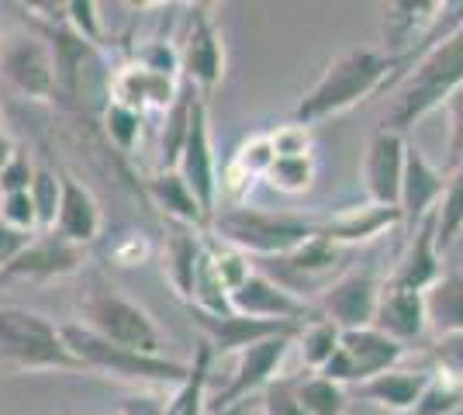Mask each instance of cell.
Listing matches in <instances>:
<instances>
[{
  "label": "cell",
  "instance_id": "1",
  "mask_svg": "<svg viewBox=\"0 0 463 415\" xmlns=\"http://www.w3.org/2000/svg\"><path fill=\"white\" fill-rule=\"evenodd\" d=\"M405 77V62L377 52V49H349L339 60L326 66V73L315 80L305 98L294 108V121L298 125H318L335 115H343L349 108L364 104L373 94L391 90L398 80Z\"/></svg>",
  "mask_w": 463,
  "mask_h": 415
},
{
  "label": "cell",
  "instance_id": "2",
  "mask_svg": "<svg viewBox=\"0 0 463 415\" xmlns=\"http://www.w3.org/2000/svg\"><path fill=\"white\" fill-rule=\"evenodd\" d=\"M460 87H463V24L457 32H449L446 39L436 42V45H429L422 56L415 60V66L402 80L394 100L387 104L381 128L405 136L408 128L419 125L429 111L443 108Z\"/></svg>",
  "mask_w": 463,
  "mask_h": 415
},
{
  "label": "cell",
  "instance_id": "3",
  "mask_svg": "<svg viewBox=\"0 0 463 415\" xmlns=\"http://www.w3.org/2000/svg\"><path fill=\"white\" fill-rule=\"evenodd\" d=\"M77 308H80V325L90 329L94 336L108 339L115 346H125V350H136V354H149V356H166L163 346H166V336L142 305H136L132 297H125L115 284H108L104 274H90L83 277L77 291Z\"/></svg>",
  "mask_w": 463,
  "mask_h": 415
},
{
  "label": "cell",
  "instance_id": "4",
  "mask_svg": "<svg viewBox=\"0 0 463 415\" xmlns=\"http://www.w3.org/2000/svg\"><path fill=\"white\" fill-rule=\"evenodd\" d=\"M0 371L7 374H28V371L80 374L83 367L66 350L59 325L21 305H0Z\"/></svg>",
  "mask_w": 463,
  "mask_h": 415
},
{
  "label": "cell",
  "instance_id": "5",
  "mask_svg": "<svg viewBox=\"0 0 463 415\" xmlns=\"http://www.w3.org/2000/svg\"><path fill=\"white\" fill-rule=\"evenodd\" d=\"M66 350L77 356V363L83 367V374H108L121 377V381H136V384H166L176 388L187 371H191V360H170V356H149L136 354V350H125L115 346L108 339L94 336L90 329H83L80 322H66L59 325Z\"/></svg>",
  "mask_w": 463,
  "mask_h": 415
},
{
  "label": "cell",
  "instance_id": "6",
  "mask_svg": "<svg viewBox=\"0 0 463 415\" xmlns=\"http://www.w3.org/2000/svg\"><path fill=\"white\" fill-rule=\"evenodd\" d=\"M212 229L214 239L242 250L246 257H290L308 239H315L318 222L235 204V208H225V212H214Z\"/></svg>",
  "mask_w": 463,
  "mask_h": 415
},
{
  "label": "cell",
  "instance_id": "7",
  "mask_svg": "<svg viewBox=\"0 0 463 415\" xmlns=\"http://www.w3.org/2000/svg\"><path fill=\"white\" fill-rule=\"evenodd\" d=\"M0 87L39 104L56 98V56L45 35L35 28L0 35Z\"/></svg>",
  "mask_w": 463,
  "mask_h": 415
},
{
  "label": "cell",
  "instance_id": "8",
  "mask_svg": "<svg viewBox=\"0 0 463 415\" xmlns=\"http://www.w3.org/2000/svg\"><path fill=\"white\" fill-rule=\"evenodd\" d=\"M298 333H301V329H298ZM298 333H280V336L260 339V343H252L246 350H239L229 384L208 401V412L229 415L232 409H239V405L250 401L252 395H263V388L280 377V367H284V360H288Z\"/></svg>",
  "mask_w": 463,
  "mask_h": 415
},
{
  "label": "cell",
  "instance_id": "9",
  "mask_svg": "<svg viewBox=\"0 0 463 415\" xmlns=\"http://www.w3.org/2000/svg\"><path fill=\"white\" fill-rule=\"evenodd\" d=\"M405 356V346L398 339L384 336L381 329H349L339 339V350L332 354L326 367L318 371L322 377L335 384H364L370 377L384 374L391 367H398Z\"/></svg>",
  "mask_w": 463,
  "mask_h": 415
},
{
  "label": "cell",
  "instance_id": "10",
  "mask_svg": "<svg viewBox=\"0 0 463 415\" xmlns=\"http://www.w3.org/2000/svg\"><path fill=\"white\" fill-rule=\"evenodd\" d=\"M176 174L187 180L194 198L201 201V208L214 215L218 204V159L212 146V121H208V98L201 90H194L191 100V121H187V136L176 156Z\"/></svg>",
  "mask_w": 463,
  "mask_h": 415
},
{
  "label": "cell",
  "instance_id": "11",
  "mask_svg": "<svg viewBox=\"0 0 463 415\" xmlns=\"http://www.w3.org/2000/svg\"><path fill=\"white\" fill-rule=\"evenodd\" d=\"M176 56H180L184 80L194 90H201L204 98L222 83V77H225V42H222V28L212 18L208 4H197L191 11V24H187V35L180 42Z\"/></svg>",
  "mask_w": 463,
  "mask_h": 415
},
{
  "label": "cell",
  "instance_id": "12",
  "mask_svg": "<svg viewBox=\"0 0 463 415\" xmlns=\"http://www.w3.org/2000/svg\"><path fill=\"white\" fill-rule=\"evenodd\" d=\"M87 246H77L70 239H62L59 232H35L24 242L18 257L7 267H0V280H59V277H73L87 270Z\"/></svg>",
  "mask_w": 463,
  "mask_h": 415
},
{
  "label": "cell",
  "instance_id": "13",
  "mask_svg": "<svg viewBox=\"0 0 463 415\" xmlns=\"http://www.w3.org/2000/svg\"><path fill=\"white\" fill-rule=\"evenodd\" d=\"M229 308L235 316L263 318V322H288V325H308L315 318H322L318 308H311L301 295H294L280 280L256 274V270L229 295Z\"/></svg>",
  "mask_w": 463,
  "mask_h": 415
},
{
  "label": "cell",
  "instance_id": "14",
  "mask_svg": "<svg viewBox=\"0 0 463 415\" xmlns=\"http://www.w3.org/2000/svg\"><path fill=\"white\" fill-rule=\"evenodd\" d=\"M381 288H384V280H377L373 270H349L326 288L318 316L328 318L339 333L367 329V325H373V316H377Z\"/></svg>",
  "mask_w": 463,
  "mask_h": 415
},
{
  "label": "cell",
  "instance_id": "15",
  "mask_svg": "<svg viewBox=\"0 0 463 415\" xmlns=\"http://www.w3.org/2000/svg\"><path fill=\"white\" fill-rule=\"evenodd\" d=\"M405 136L387 132V128H377L370 136L367 156H364V184H367L370 204L398 208V201H402V174H405Z\"/></svg>",
  "mask_w": 463,
  "mask_h": 415
},
{
  "label": "cell",
  "instance_id": "16",
  "mask_svg": "<svg viewBox=\"0 0 463 415\" xmlns=\"http://www.w3.org/2000/svg\"><path fill=\"white\" fill-rule=\"evenodd\" d=\"M443 274V253L436 242V212L425 215L411 232H408L405 253L398 257L387 284L408 288V291H429Z\"/></svg>",
  "mask_w": 463,
  "mask_h": 415
},
{
  "label": "cell",
  "instance_id": "17",
  "mask_svg": "<svg viewBox=\"0 0 463 415\" xmlns=\"http://www.w3.org/2000/svg\"><path fill=\"white\" fill-rule=\"evenodd\" d=\"M446 174L429 163L419 146H405V174H402V201H398V212H402V225L408 232L422 222L425 215L436 212V204L443 198Z\"/></svg>",
  "mask_w": 463,
  "mask_h": 415
},
{
  "label": "cell",
  "instance_id": "18",
  "mask_svg": "<svg viewBox=\"0 0 463 415\" xmlns=\"http://www.w3.org/2000/svg\"><path fill=\"white\" fill-rule=\"evenodd\" d=\"M191 318L201 325L204 343L212 346L214 354H239V350H246V346L260 343V339L301 329V325H288V322H263V318H246L235 316V312L212 316V312H201V308H191Z\"/></svg>",
  "mask_w": 463,
  "mask_h": 415
},
{
  "label": "cell",
  "instance_id": "19",
  "mask_svg": "<svg viewBox=\"0 0 463 415\" xmlns=\"http://www.w3.org/2000/svg\"><path fill=\"white\" fill-rule=\"evenodd\" d=\"M59 180H62V201H59V215L52 232L77 242V246H90L100 236V225H104L94 191L87 184H80L73 174H59Z\"/></svg>",
  "mask_w": 463,
  "mask_h": 415
},
{
  "label": "cell",
  "instance_id": "20",
  "mask_svg": "<svg viewBox=\"0 0 463 415\" xmlns=\"http://www.w3.org/2000/svg\"><path fill=\"white\" fill-rule=\"evenodd\" d=\"M373 329H381L384 336L398 339L402 346L415 343L425 329V297L422 291H408V288H394L387 284L381 288V301H377V316H373Z\"/></svg>",
  "mask_w": 463,
  "mask_h": 415
},
{
  "label": "cell",
  "instance_id": "21",
  "mask_svg": "<svg viewBox=\"0 0 463 415\" xmlns=\"http://www.w3.org/2000/svg\"><path fill=\"white\" fill-rule=\"evenodd\" d=\"M180 87H176V77H163V73H153L146 66H128L115 73L111 80V100L121 104V108H132V111H170V104L176 100Z\"/></svg>",
  "mask_w": 463,
  "mask_h": 415
},
{
  "label": "cell",
  "instance_id": "22",
  "mask_svg": "<svg viewBox=\"0 0 463 415\" xmlns=\"http://www.w3.org/2000/svg\"><path fill=\"white\" fill-rule=\"evenodd\" d=\"M429 377H432V371H422V367H419V371H415V367H391L384 374L356 384V391H360L364 401L381 405L384 412L402 415L415 409V401H419V395L425 391Z\"/></svg>",
  "mask_w": 463,
  "mask_h": 415
},
{
  "label": "cell",
  "instance_id": "23",
  "mask_svg": "<svg viewBox=\"0 0 463 415\" xmlns=\"http://www.w3.org/2000/svg\"><path fill=\"white\" fill-rule=\"evenodd\" d=\"M146 194H149L156 208L166 215V222L191 225V229H208V225H212V215L201 208V201L194 198L187 180L180 177L176 170H159L156 177L146 180Z\"/></svg>",
  "mask_w": 463,
  "mask_h": 415
},
{
  "label": "cell",
  "instance_id": "24",
  "mask_svg": "<svg viewBox=\"0 0 463 415\" xmlns=\"http://www.w3.org/2000/svg\"><path fill=\"white\" fill-rule=\"evenodd\" d=\"M402 225V212L398 208H381V204H367V208H349L335 222L318 225V236H326L332 246H356V242H370V239L384 236L387 229Z\"/></svg>",
  "mask_w": 463,
  "mask_h": 415
},
{
  "label": "cell",
  "instance_id": "25",
  "mask_svg": "<svg viewBox=\"0 0 463 415\" xmlns=\"http://www.w3.org/2000/svg\"><path fill=\"white\" fill-rule=\"evenodd\" d=\"M422 297L425 325L436 336H463V270H443Z\"/></svg>",
  "mask_w": 463,
  "mask_h": 415
},
{
  "label": "cell",
  "instance_id": "26",
  "mask_svg": "<svg viewBox=\"0 0 463 415\" xmlns=\"http://www.w3.org/2000/svg\"><path fill=\"white\" fill-rule=\"evenodd\" d=\"M204 257V239H201V229H191V225H176L170 222V236H166V277L174 284V291L184 301H191L194 291V277H197V263Z\"/></svg>",
  "mask_w": 463,
  "mask_h": 415
},
{
  "label": "cell",
  "instance_id": "27",
  "mask_svg": "<svg viewBox=\"0 0 463 415\" xmlns=\"http://www.w3.org/2000/svg\"><path fill=\"white\" fill-rule=\"evenodd\" d=\"M214 350L208 343H197L187 377L174 388L170 401L159 415H208V377H212Z\"/></svg>",
  "mask_w": 463,
  "mask_h": 415
},
{
  "label": "cell",
  "instance_id": "28",
  "mask_svg": "<svg viewBox=\"0 0 463 415\" xmlns=\"http://www.w3.org/2000/svg\"><path fill=\"white\" fill-rule=\"evenodd\" d=\"M294 395L305 415H346L349 409L346 388L322 374H301L294 384Z\"/></svg>",
  "mask_w": 463,
  "mask_h": 415
},
{
  "label": "cell",
  "instance_id": "29",
  "mask_svg": "<svg viewBox=\"0 0 463 415\" xmlns=\"http://www.w3.org/2000/svg\"><path fill=\"white\" fill-rule=\"evenodd\" d=\"M463 236V163L446 174L443 198L436 204V242L439 253H446Z\"/></svg>",
  "mask_w": 463,
  "mask_h": 415
},
{
  "label": "cell",
  "instance_id": "30",
  "mask_svg": "<svg viewBox=\"0 0 463 415\" xmlns=\"http://www.w3.org/2000/svg\"><path fill=\"white\" fill-rule=\"evenodd\" d=\"M339 339H343V333H339L328 318H315V322H308V325H301V333H298V339H294V346L301 350L305 367H308L311 374H318L328 360H332V354L339 350Z\"/></svg>",
  "mask_w": 463,
  "mask_h": 415
},
{
  "label": "cell",
  "instance_id": "31",
  "mask_svg": "<svg viewBox=\"0 0 463 415\" xmlns=\"http://www.w3.org/2000/svg\"><path fill=\"white\" fill-rule=\"evenodd\" d=\"M315 174H318L315 156H277L263 180H270V187L284 194H305L315 184Z\"/></svg>",
  "mask_w": 463,
  "mask_h": 415
},
{
  "label": "cell",
  "instance_id": "32",
  "mask_svg": "<svg viewBox=\"0 0 463 415\" xmlns=\"http://www.w3.org/2000/svg\"><path fill=\"white\" fill-rule=\"evenodd\" d=\"M457 405H463V384L453 381L449 374H443V371H432L411 415H449Z\"/></svg>",
  "mask_w": 463,
  "mask_h": 415
},
{
  "label": "cell",
  "instance_id": "33",
  "mask_svg": "<svg viewBox=\"0 0 463 415\" xmlns=\"http://www.w3.org/2000/svg\"><path fill=\"white\" fill-rule=\"evenodd\" d=\"M28 198L35 208V222H39V232H52L59 215V201H62V180L52 170H35V180L28 187Z\"/></svg>",
  "mask_w": 463,
  "mask_h": 415
},
{
  "label": "cell",
  "instance_id": "34",
  "mask_svg": "<svg viewBox=\"0 0 463 415\" xmlns=\"http://www.w3.org/2000/svg\"><path fill=\"white\" fill-rule=\"evenodd\" d=\"M204 242H208V257H212L214 274H218V280L225 284V291L232 295V291L252 274L250 257H246L242 250L229 246V242H222V239H204Z\"/></svg>",
  "mask_w": 463,
  "mask_h": 415
},
{
  "label": "cell",
  "instance_id": "35",
  "mask_svg": "<svg viewBox=\"0 0 463 415\" xmlns=\"http://www.w3.org/2000/svg\"><path fill=\"white\" fill-rule=\"evenodd\" d=\"M273 159H277V153H273L270 136H250L235 153H232V159L225 166H232L235 174H242L246 180H260V177H267Z\"/></svg>",
  "mask_w": 463,
  "mask_h": 415
},
{
  "label": "cell",
  "instance_id": "36",
  "mask_svg": "<svg viewBox=\"0 0 463 415\" xmlns=\"http://www.w3.org/2000/svg\"><path fill=\"white\" fill-rule=\"evenodd\" d=\"M104 132L115 142L121 153H132L136 149L138 136H142V115L132 108H121L115 100L104 104Z\"/></svg>",
  "mask_w": 463,
  "mask_h": 415
},
{
  "label": "cell",
  "instance_id": "37",
  "mask_svg": "<svg viewBox=\"0 0 463 415\" xmlns=\"http://www.w3.org/2000/svg\"><path fill=\"white\" fill-rule=\"evenodd\" d=\"M62 24L77 35V39H83L87 45H100L104 42V32H100V7H97L94 0H70V4H62Z\"/></svg>",
  "mask_w": 463,
  "mask_h": 415
},
{
  "label": "cell",
  "instance_id": "38",
  "mask_svg": "<svg viewBox=\"0 0 463 415\" xmlns=\"http://www.w3.org/2000/svg\"><path fill=\"white\" fill-rule=\"evenodd\" d=\"M446 108V170L463 163V87L443 104Z\"/></svg>",
  "mask_w": 463,
  "mask_h": 415
},
{
  "label": "cell",
  "instance_id": "39",
  "mask_svg": "<svg viewBox=\"0 0 463 415\" xmlns=\"http://www.w3.org/2000/svg\"><path fill=\"white\" fill-rule=\"evenodd\" d=\"M0 222L11 225L14 232H24V236H35V232H39V222H35V208H32L28 191H21V194H4V198H0Z\"/></svg>",
  "mask_w": 463,
  "mask_h": 415
},
{
  "label": "cell",
  "instance_id": "40",
  "mask_svg": "<svg viewBox=\"0 0 463 415\" xmlns=\"http://www.w3.org/2000/svg\"><path fill=\"white\" fill-rule=\"evenodd\" d=\"M270 142L277 156H315V153H311V149H315L311 128L308 125H298V121L280 125L277 132H270Z\"/></svg>",
  "mask_w": 463,
  "mask_h": 415
},
{
  "label": "cell",
  "instance_id": "41",
  "mask_svg": "<svg viewBox=\"0 0 463 415\" xmlns=\"http://www.w3.org/2000/svg\"><path fill=\"white\" fill-rule=\"evenodd\" d=\"M298 377H277L263 388V415H305L294 395Z\"/></svg>",
  "mask_w": 463,
  "mask_h": 415
},
{
  "label": "cell",
  "instance_id": "42",
  "mask_svg": "<svg viewBox=\"0 0 463 415\" xmlns=\"http://www.w3.org/2000/svg\"><path fill=\"white\" fill-rule=\"evenodd\" d=\"M32 180H35V166L28 163L24 153H14L11 163L4 166V174H0V198H4V194H21V191H28Z\"/></svg>",
  "mask_w": 463,
  "mask_h": 415
},
{
  "label": "cell",
  "instance_id": "43",
  "mask_svg": "<svg viewBox=\"0 0 463 415\" xmlns=\"http://www.w3.org/2000/svg\"><path fill=\"white\" fill-rule=\"evenodd\" d=\"M432 356H436V371H443V374H449L453 381L463 384V336L436 339Z\"/></svg>",
  "mask_w": 463,
  "mask_h": 415
},
{
  "label": "cell",
  "instance_id": "44",
  "mask_svg": "<svg viewBox=\"0 0 463 415\" xmlns=\"http://www.w3.org/2000/svg\"><path fill=\"white\" fill-rule=\"evenodd\" d=\"M111 257H115L118 267H138L142 259L149 257V246H146V239L142 236H125L121 242H115Z\"/></svg>",
  "mask_w": 463,
  "mask_h": 415
},
{
  "label": "cell",
  "instance_id": "45",
  "mask_svg": "<svg viewBox=\"0 0 463 415\" xmlns=\"http://www.w3.org/2000/svg\"><path fill=\"white\" fill-rule=\"evenodd\" d=\"M32 236H24V232H14L11 225H4L0 222V267H7L11 259L18 257L21 250H24V242H28Z\"/></svg>",
  "mask_w": 463,
  "mask_h": 415
},
{
  "label": "cell",
  "instance_id": "46",
  "mask_svg": "<svg viewBox=\"0 0 463 415\" xmlns=\"http://www.w3.org/2000/svg\"><path fill=\"white\" fill-rule=\"evenodd\" d=\"M14 153H18V149H14V142L0 132V174H4V166L11 163V156H14Z\"/></svg>",
  "mask_w": 463,
  "mask_h": 415
},
{
  "label": "cell",
  "instance_id": "47",
  "mask_svg": "<svg viewBox=\"0 0 463 415\" xmlns=\"http://www.w3.org/2000/svg\"><path fill=\"white\" fill-rule=\"evenodd\" d=\"M449 415H463V405H457V409H453Z\"/></svg>",
  "mask_w": 463,
  "mask_h": 415
},
{
  "label": "cell",
  "instance_id": "48",
  "mask_svg": "<svg viewBox=\"0 0 463 415\" xmlns=\"http://www.w3.org/2000/svg\"><path fill=\"white\" fill-rule=\"evenodd\" d=\"M402 415H411V412H402Z\"/></svg>",
  "mask_w": 463,
  "mask_h": 415
}]
</instances>
